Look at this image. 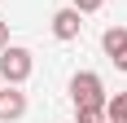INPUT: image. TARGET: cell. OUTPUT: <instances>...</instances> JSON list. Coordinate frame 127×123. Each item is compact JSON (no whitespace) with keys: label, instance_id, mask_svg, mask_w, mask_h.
Segmentation results:
<instances>
[{"label":"cell","instance_id":"obj_6","mask_svg":"<svg viewBox=\"0 0 127 123\" xmlns=\"http://www.w3.org/2000/svg\"><path fill=\"white\" fill-rule=\"evenodd\" d=\"M105 119L127 123V92H114V97H105Z\"/></svg>","mask_w":127,"mask_h":123},{"label":"cell","instance_id":"obj_9","mask_svg":"<svg viewBox=\"0 0 127 123\" xmlns=\"http://www.w3.org/2000/svg\"><path fill=\"white\" fill-rule=\"evenodd\" d=\"M110 62H114V70H127V49L118 53V57H110Z\"/></svg>","mask_w":127,"mask_h":123},{"label":"cell","instance_id":"obj_4","mask_svg":"<svg viewBox=\"0 0 127 123\" xmlns=\"http://www.w3.org/2000/svg\"><path fill=\"white\" fill-rule=\"evenodd\" d=\"M79 31H83V13H79L75 4L53 13V35L57 40H79Z\"/></svg>","mask_w":127,"mask_h":123},{"label":"cell","instance_id":"obj_5","mask_svg":"<svg viewBox=\"0 0 127 123\" xmlns=\"http://www.w3.org/2000/svg\"><path fill=\"white\" fill-rule=\"evenodd\" d=\"M101 49L110 53V57H118V53L127 49V26H105V35H101Z\"/></svg>","mask_w":127,"mask_h":123},{"label":"cell","instance_id":"obj_8","mask_svg":"<svg viewBox=\"0 0 127 123\" xmlns=\"http://www.w3.org/2000/svg\"><path fill=\"white\" fill-rule=\"evenodd\" d=\"M101 4H105V0H75V9H79V13H96Z\"/></svg>","mask_w":127,"mask_h":123},{"label":"cell","instance_id":"obj_10","mask_svg":"<svg viewBox=\"0 0 127 123\" xmlns=\"http://www.w3.org/2000/svg\"><path fill=\"white\" fill-rule=\"evenodd\" d=\"M4 44H9V22L0 18V49H4Z\"/></svg>","mask_w":127,"mask_h":123},{"label":"cell","instance_id":"obj_7","mask_svg":"<svg viewBox=\"0 0 127 123\" xmlns=\"http://www.w3.org/2000/svg\"><path fill=\"white\" fill-rule=\"evenodd\" d=\"M75 123H105V106H75Z\"/></svg>","mask_w":127,"mask_h":123},{"label":"cell","instance_id":"obj_3","mask_svg":"<svg viewBox=\"0 0 127 123\" xmlns=\"http://www.w3.org/2000/svg\"><path fill=\"white\" fill-rule=\"evenodd\" d=\"M22 114H26V92L18 84L0 88V123H18Z\"/></svg>","mask_w":127,"mask_h":123},{"label":"cell","instance_id":"obj_1","mask_svg":"<svg viewBox=\"0 0 127 123\" xmlns=\"http://www.w3.org/2000/svg\"><path fill=\"white\" fill-rule=\"evenodd\" d=\"M31 70H35L31 49H22V44H4V49H0V79H4V84L22 88L26 79H31Z\"/></svg>","mask_w":127,"mask_h":123},{"label":"cell","instance_id":"obj_11","mask_svg":"<svg viewBox=\"0 0 127 123\" xmlns=\"http://www.w3.org/2000/svg\"><path fill=\"white\" fill-rule=\"evenodd\" d=\"M105 123H114V119H105Z\"/></svg>","mask_w":127,"mask_h":123},{"label":"cell","instance_id":"obj_2","mask_svg":"<svg viewBox=\"0 0 127 123\" xmlns=\"http://www.w3.org/2000/svg\"><path fill=\"white\" fill-rule=\"evenodd\" d=\"M70 97H75V106H105V84L96 70H79L75 79H70Z\"/></svg>","mask_w":127,"mask_h":123}]
</instances>
